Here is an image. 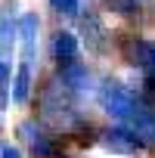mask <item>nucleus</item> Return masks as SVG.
Wrapping results in <instances>:
<instances>
[{"label": "nucleus", "instance_id": "nucleus-2", "mask_svg": "<svg viewBox=\"0 0 155 158\" xmlns=\"http://www.w3.org/2000/svg\"><path fill=\"white\" fill-rule=\"evenodd\" d=\"M71 90L62 84V77H56V81L44 90V99H40V109H44V118L53 121L56 127H71L74 121V102H71Z\"/></svg>", "mask_w": 155, "mask_h": 158}, {"label": "nucleus", "instance_id": "nucleus-3", "mask_svg": "<svg viewBox=\"0 0 155 158\" xmlns=\"http://www.w3.org/2000/svg\"><path fill=\"white\" fill-rule=\"evenodd\" d=\"M124 53H127V59H130L136 68L146 71L149 81H155V44H152V40H136V37H130V40L124 44Z\"/></svg>", "mask_w": 155, "mask_h": 158}, {"label": "nucleus", "instance_id": "nucleus-11", "mask_svg": "<svg viewBox=\"0 0 155 158\" xmlns=\"http://www.w3.org/2000/svg\"><path fill=\"white\" fill-rule=\"evenodd\" d=\"M16 37H19V25H13L10 10H6L3 13V37H0V50H3V56H10V47H13Z\"/></svg>", "mask_w": 155, "mask_h": 158}, {"label": "nucleus", "instance_id": "nucleus-1", "mask_svg": "<svg viewBox=\"0 0 155 158\" xmlns=\"http://www.w3.org/2000/svg\"><path fill=\"white\" fill-rule=\"evenodd\" d=\"M99 106H103V112L112 115L121 127L130 124V121L146 109V102H143L136 93H130L127 87H121L118 81H103V87H99Z\"/></svg>", "mask_w": 155, "mask_h": 158}, {"label": "nucleus", "instance_id": "nucleus-14", "mask_svg": "<svg viewBox=\"0 0 155 158\" xmlns=\"http://www.w3.org/2000/svg\"><path fill=\"white\" fill-rule=\"evenodd\" d=\"M0 158H22V152L13 143H3V146H0Z\"/></svg>", "mask_w": 155, "mask_h": 158}, {"label": "nucleus", "instance_id": "nucleus-5", "mask_svg": "<svg viewBox=\"0 0 155 158\" xmlns=\"http://www.w3.org/2000/svg\"><path fill=\"white\" fill-rule=\"evenodd\" d=\"M99 143H103V149H109V152H118V155H133L143 143L130 133V130H124V127H115V130H106L103 136H99Z\"/></svg>", "mask_w": 155, "mask_h": 158}, {"label": "nucleus", "instance_id": "nucleus-8", "mask_svg": "<svg viewBox=\"0 0 155 158\" xmlns=\"http://www.w3.org/2000/svg\"><path fill=\"white\" fill-rule=\"evenodd\" d=\"M53 56H56L59 65L78 62V37L71 31H56V37H53Z\"/></svg>", "mask_w": 155, "mask_h": 158}, {"label": "nucleus", "instance_id": "nucleus-10", "mask_svg": "<svg viewBox=\"0 0 155 158\" xmlns=\"http://www.w3.org/2000/svg\"><path fill=\"white\" fill-rule=\"evenodd\" d=\"M31 71H34V68H28V65H19V71H16V81H13V99H16L19 106H22V102H28Z\"/></svg>", "mask_w": 155, "mask_h": 158}, {"label": "nucleus", "instance_id": "nucleus-6", "mask_svg": "<svg viewBox=\"0 0 155 158\" xmlns=\"http://www.w3.org/2000/svg\"><path fill=\"white\" fill-rule=\"evenodd\" d=\"M124 130H130L143 146H149V149H155V109H143L130 124H124Z\"/></svg>", "mask_w": 155, "mask_h": 158}, {"label": "nucleus", "instance_id": "nucleus-9", "mask_svg": "<svg viewBox=\"0 0 155 158\" xmlns=\"http://www.w3.org/2000/svg\"><path fill=\"white\" fill-rule=\"evenodd\" d=\"M19 133L25 136V143L31 146V152H34V155H40V158H50V143H47V136L37 130V124H34V121H25V124H19Z\"/></svg>", "mask_w": 155, "mask_h": 158}, {"label": "nucleus", "instance_id": "nucleus-4", "mask_svg": "<svg viewBox=\"0 0 155 158\" xmlns=\"http://www.w3.org/2000/svg\"><path fill=\"white\" fill-rule=\"evenodd\" d=\"M19 40H22V65L34 68V56H37V16L25 13L19 19Z\"/></svg>", "mask_w": 155, "mask_h": 158}, {"label": "nucleus", "instance_id": "nucleus-13", "mask_svg": "<svg viewBox=\"0 0 155 158\" xmlns=\"http://www.w3.org/2000/svg\"><path fill=\"white\" fill-rule=\"evenodd\" d=\"M50 6L56 10V13H62V16H78L81 13V0H50Z\"/></svg>", "mask_w": 155, "mask_h": 158}, {"label": "nucleus", "instance_id": "nucleus-12", "mask_svg": "<svg viewBox=\"0 0 155 158\" xmlns=\"http://www.w3.org/2000/svg\"><path fill=\"white\" fill-rule=\"evenodd\" d=\"M84 34H87V40H90L93 50H103V28H99L96 16H87L84 19Z\"/></svg>", "mask_w": 155, "mask_h": 158}, {"label": "nucleus", "instance_id": "nucleus-7", "mask_svg": "<svg viewBox=\"0 0 155 158\" xmlns=\"http://www.w3.org/2000/svg\"><path fill=\"white\" fill-rule=\"evenodd\" d=\"M59 77H62V84H65L71 93H84V90H90V84H93L87 65H81V62H68V65H62V68H59Z\"/></svg>", "mask_w": 155, "mask_h": 158}]
</instances>
